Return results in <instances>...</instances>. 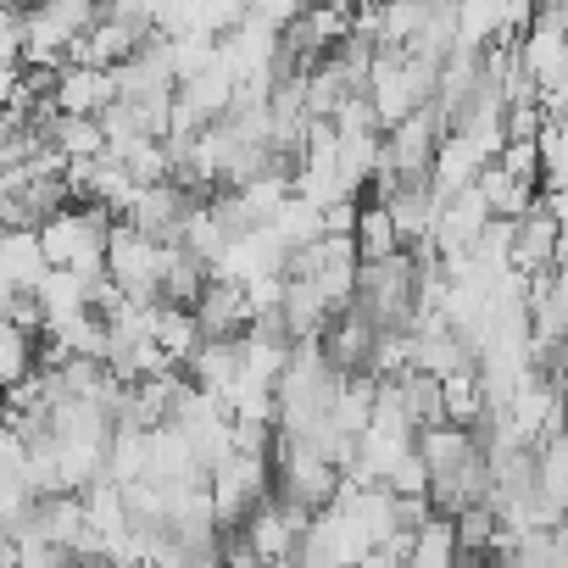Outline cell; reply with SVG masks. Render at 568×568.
Wrapping results in <instances>:
<instances>
[{
	"instance_id": "obj_2",
	"label": "cell",
	"mask_w": 568,
	"mask_h": 568,
	"mask_svg": "<svg viewBox=\"0 0 568 568\" xmlns=\"http://www.w3.org/2000/svg\"><path fill=\"white\" fill-rule=\"evenodd\" d=\"M195 324H201V335L206 341H245L251 335V324H256V302H251V291L240 278H212L206 284V296L195 302Z\"/></svg>"
},
{
	"instance_id": "obj_4",
	"label": "cell",
	"mask_w": 568,
	"mask_h": 568,
	"mask_svg": "<svg viewBox=\"0 0 568 568\" xmlns=\"http://www.w3.org/2000/svg\"><path fill=\"white\" fill-rule=\"evenodd\" d=\"M352 240H357V262H390V256L407 251L390 206H379V201H363V217H357V234Z\"/></svg>"
},
{
	"instance_id": "obj_1",
	"label": "cell",
	"mask_w": 568,
	"mask_h": 568,
	"mask_svg": "<svg viewBox=\"0 0 568 568\" xmlns=\"http://www.w3.org/2000/svg\"><path fill=\"white\" fill-rule=\"evenodd\" d=\"M379 341H385V335H379V324H374L363 307H341L335 324H329V335H324V357H329L335 374L357 379V374H374Z\"/></svg>"
},
{
	"instance_id": "obj_3",
	"label": "cell",
	"mask_w": 568,
	"mask_h": 568,
	"mask_svg": "<svg viewBox=\"0 0 568 568\" xmlns=\"http://www.w3.org/2000/svg\"><path fill=\"white\" fill-rule=\"evenodd\" d=\"M118 106V73H101V68H62L57 73V112L68 118H106Z\"/></svg>"
},
{
	"instance_id": "obj_5",
	"label": "cell",
	"mask_w": 568,
	"mask_h": 568,
	"mask_svg": "<svg viewBox=\"0 0 568 568\" xmlns=\"http://www.w3.org/2000/svg\"><path fill=\"white\" fill-rule=\"evenodd\" d=\"M457 557H463L457 524L435 513V518L418 529V540H413V551H407V568H457Z\"/></svg>"
}]
</instances>
